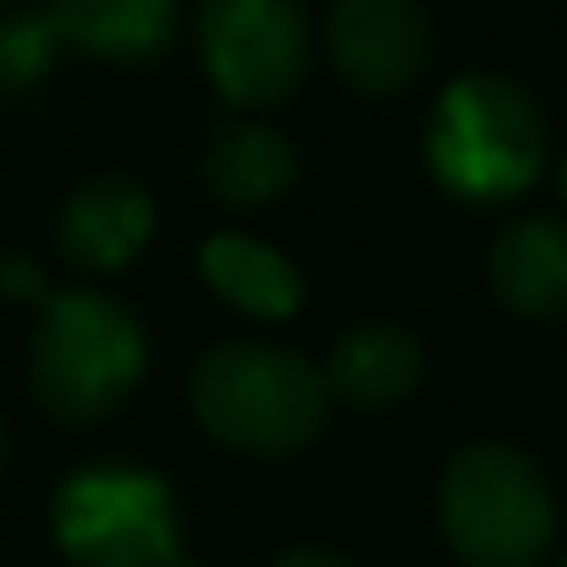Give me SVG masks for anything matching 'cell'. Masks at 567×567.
Returning a JSON list of instances; mask_svg holds the SVG:
<instances>
[{"label": "cell", "instance_id": "obj_20", "mask_svg": "<svg viewBox=\"0 0 567 567\" xmlns=\"http://www.w3.org/2000/svg\"><path fill=\"white\" fill-rule=\"evenodd\" d=\"M563 567H567V563H563Z\"/></svg>", "mask_w": 567, "mask_h": 567}, {"label": "cell", "instance_id": "obj_3", "mask_svg": "<svg viewBox=\"0 0 567 567\" xmlns=\"http://www.w3.org/2000/svg\"><path fill=\"white\" fill-rule=\"evenodd\" d=\"M150 342L127 303L105 292H50L33 342H28V385L39 408L61 424H94L116 413L144 380Z\"/></svg>", "mask_w": 567, "mask_h": 567}, {"label": "cell", "instance_id": "obj_11", "mask_svg": "<svg viewBox=\"0 0 567 567\" xmlns=\"http://www.w3.org/2000/svg\"><path fill=\"white\" fill-rule=\"evenodd\" d=\"M320 375L331 402H348L359 413H385L408 402L413 385L424 380V348L402 326H359L331 348Z\"/></svg>", "mask_w": 567, "mask_h": 567}, {"label": "cell", "instance_id": "obj_18", "mask_svg": "<svg viewBox=\"0 0 567 567\" xmlns=\"http://www.w3.org/2000/svg\"><path fill=\"white\" fill-rule=\"evenodd\" d=\"M563 193H567V161H563Z\"/></svg>", "mask_w": 567, "mask_h": 567}, {"label": "cell", "instance_id": "obj_13", "mask_svg": "<svg viewBox=\"0 0 567 567\" xmlns=\"http://www.w3.org/2000/svg\"><path fill=\"white\" fill-rule=\"evenodd\" d=\"M198 270L209 281V292L254 320H287L303 303V276L287 254H276L270 243L220 231L198 248Z\"/></svg>", "mask_w": 567, "mask_h": 567}, {"label": "cell", "instance_id": "obj_5", "mask_svg": "<svg viewBox=\"0 0 567 567\" xmlns=\"http://www.w3.org/2000/svg\"><path fill=\"white\" fill-rule=\"evenodd\" d=\"M50 529L72 567H193L172 485L133 463H94L66 474Z\"/></svg>", "mask_w": 567, "mask_h": 567}, {"label": "cell", "instance_id": "obj_19", "mask_svg": "<svg viewBox=\"0 0 567 567\" xmlns=\"http://www.w3.org/2000/svg\"><path fill=\"white\" fill-rule=\"evenodd\" d=\"M0 6H11V0H0Z\"/></svg>", "mask_w": 567, "mask_h": 567}, {"label": "cell", "instance_id": "obj_15", "mask_svg": "<svg viewBox=\"0 0 567 567\" xmlns=\"http://www.w3.org/2000/svg\"><path fill=\"white\" fill-rule=\"evenodd\" d=\"M0 287H6V292H44V276H39V265H28V259H6Z\"/></svg>", "mask_w": 567, "mask_h": 567}, {"label": "cell", "instance_id": "obj_14", "mask_svg": "<svg viewBox=\"0 0 567 567\" xmlns=\"http://www.w3.org/2000/svg\"><path fill=\"white\" fill-rule=\"evenodd\" d=\"M55 28L39 17H6L0 22V89H28L50 72L55 61Z\"/></svg>", "mask_w": 567, "mask_h": 567}, {"label": "cell", "instance_id": "obj_16", "mask_svg": "<svg viewBox=\"0 0 567 567\" xmlns=\"http://www.w3.org/2000/svg\"><path fill=\"white\" fill-rule=\"evenodd\" d=\"M276 567H353V563L337 557V551H320V546H298V551L276 557Z\"/></svg>", "mask_w": 567, "mask_h": 567}, {"label": "cell", "instance_id": "obj_8", "mask_svg": "<svg viewBox=\"0 0 567 567\" xmlns=\"http://www.w3.org/2000/svg\"><path fill=\"white\" fill-rule=\"evenodd\" d=\"M155 237V198L133 177H94L55 209V248L78 270H122Z\"/></svg>", "mask_w": 567, "mask_h": 567}, {"label": "cell", "instance_id": "obj_9", "mask_svg": "<svg viewBox=\"0 0 567 567\" xmlns=\"http://www.w3.org/2000/svg\"><path fill=\"white\" fill-rule=\"evenodd\" d=\"M44 22L61 44L94 55L144 66L161 61L177 39V0H44Z\"/></svg>", "mask_w": 567, "mask_h": 567}, {"label": "cell", "instance_id": "obj_2", "mask_svg": "<svg viewBox=\"0 0 567 567\" xmlns=\"http://www.w3.org/2000/svg\"><path fill=\"white\" fill-rule=\"evenodd\" d=\"M198 424L248 457H298L331 419L320 364L270 342H220L188 380Z\"/></svg>", "mask_w": 567, "mask_h": 567}, {"label": "cell", "instance_id": "obj_12", "mask_svg": "<svg viewBox=\"0 0 567 567\" xmlns=\"http://www.w3.org/2000/svg\"><path fill=\"white\" fill-rule=\"evenodd\" d=\"M298 183V150L265 122H220L204 150V188L226 209H265Z\"/></svg>", "mask_w": 567, "mask_h": 567}, {"label": "cell", "instance_id": "obj_17", "mask_svg": "<svg viewBox=\"0 0 567 567\" xmlns=\"http://www.w3.org/2000/svg\"><path fill=\"white\" fill-rule=\"evenodd\" d=\"M0 463H6V430H0Z\"/></svg>", "mask_w": 567, "mask_h": 567}, {"label": "cell", "instance_id": "obj_1", "mask_svg": "<svg viewBox=\"0 0 567 567\" xmlns=\"http://www.w3.org/2000/svg\"><path fill=\"white\" fill-rule=\"evenodd\" d=\"M546 116L535 94L502 72H468L457 78L424 127V161L430 177L452 198L496 209L529 193L546 172Z\"/></svg>", "mask_w": 567, "mask_h": 567}, {"label": "cell", "instance_id": "obj_7", "mask_svg": "<svg viewBox=\"0 0 567 567\" xmlns=\"http://www.w3.org/2000/svg\"><path fill=\"white\" fill-rule=\"evenodd\" d=\"M326 55L353 94L391 100L430 66V22L419 0H337L326 17Z\"/></svg>", "mask_w": 567, "mask_h": 567}, {"label": "cell", "instance_id": "obj_4", "mask_svg": "<svg viewBox=\"0 0 567 567\" xmlns=\"http://www.w3.org/2000/svg\"><path fill=\"white\" fill-rule=\"evenodd\" d=\"M441 535L468 567H540L557 540L540 463L507 441L463 446L441 474Z\"/></svg>", "mask_w": 567, "mask_h": 567}, {"label": "cell", "instance_id": "obj_10", "mask_svg": "<svg viewBox=\"0 0 567 567\" xmlns=\"http://www.w3.org/2000/svg\"><path fill=\"white\" fill-rule=\"evenodd\" d=\"M491 287L518 320H563L567 315V226L551 215L513 220L491 243Z\"/></svg>", "mask_w": 567, "mask_h": 567}, {"label": "cell", "instance_id": "obj_6", "mask_svg": "<svg viewBox=\"0 0 567 567\" xmlns=\"http://www.w3.org/2000/svg\"><path fill=\"white\" fill-rule=\"evenodd\" d=\"M198 55L237 111H276L309 72L315 28L303 0H204Z\"/></svg>", "mask_w": 567, "mask_h": 567}]
</instances>
